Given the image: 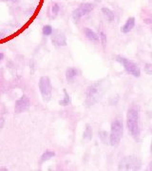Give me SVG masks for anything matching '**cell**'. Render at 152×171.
I'll list each match as a JSON object with an SVG mask.
<instances>
[{"mask_svg":"<svg viewBox=\"0 0 152 171\" xmlns=\"http://www.w3.org/2000/svg\"><path fill=\"white\" fill-rule=\"evenodd\" d=\"M126 126L134 139L140 137V107L138 105H131L126 112Z\"/></svg>","mask_w":152,"mask_h":171,"instance_id":"obj_1","label":"cell"},{"mask_svg":"<svg viewBox=\"0 0 152 171\" xmlns=\"http://www.w3.org/2000/svg\"><path fill=\"white\" fill-rule=\"evenodd\" d=\"M124 133V126L120 120H113L110 125L109 144L112 146H116L120 144Z\"/></svg>","mask_w":152,"mask_h":171,"instance_id":"obj_2","label":"cell"},{"mask_svg":"<svg viewBox=\"0 0 152 171\" xmlns=\"http://www.w3.org/2000/svg\"><path fill=\"white\" fill-rule=\"evenodd\" d=\"M115 61L120 63L128 74L134 76V77H137V78L141 76V69L138 67V65L136 63H134L132 60L127 59V58H126V57H124L122 55H117L115 57Z\"/></svg>","mask_w":152,"mask_h":171,"instance_id":"obj_3","label":"cell"},{"mask_svg":"<svg viewBox=\"0 0 152 171\" xmlns=\"http://www.w3.org/2000/svg\"><path fill=\"white\" fill-rule=\"evenodd\" d=\"M38 88H39V91L43 100L49 102L51 99L52 95V85L49 76H42V77H40L39 83H38Z\"/></svg>","mask_w":152,"mask_h":171,"instance_id":"obj_4","label":"cell"},{"mask_svg":"<svg viewBox=\"0 0 152 171\" xmlns=\"http://www.w3.org/2000/svg\"><path fill=\"white\" fill-rule=\"evenodd\" d=\"M100 96V85L99 83L90 85L86 91V104L92 106L99 100Z\"/></svg>","mask_w":152,"mask_h":171,"instance_id":"obj_5","label":"cell"},{"mask_svg":"<svg viewBox=\"0 0 152 171\" xmlns=\"http://www.w3.org/2000/svg\"><path fill=\"white\" fill-rule=\"evenodd\" d=\"M93 10H94V5L92 3H88V2L81 3L78 8H76L72 12V18H73V20L75 22H78L83 16L88 14Z\"/></svg>","mask_w":152,"mask_h":171,"instance_id":"obj_6","label":"cell"},{"mask_svg":"<svg viewBox=\"0 0 152 171\" xmlns=\"http://www.w3.org/2000/svg\"><path fill=\"white\" fill-rule=\"evenodd\" d=\"M31 107V100L27 95H23L18 100H16L14 105V111L16 113H23L27 111Z\"/></svg>","mask_w":152,"mask_h":171,"instance_id":"obj_7","label":"cell"},{"mask_svg":"<svg viewBox=\"0 0 152 171\" xmlns=\"http://www.w3.org/2000/svg\"><path fill=\"white\" fill-rule=\"evenodd\" d=\"M51 42L56 47H64L67 46V37L63 31L56 30L51 34Z\"/></svg>","mask_w":152,"mask_h":171,"instance_id":"obj_8","label":"cell"},{"mask_svg":"<svg viewBox=\"0 0 152 171\" xmlns=\"http://www.w3.org/2000/svg\"><path fill=\"white\" fill-rule=\"evenodd\" d=\"M83 32H84V35L86 36L87 39L93 43L94 45H98L100 44V37H99V34H97L96 32H95L93 30H91L90 28H84L83 29Z\"/></svg>","mask_w":152,"mask_h":171,"instance_id":"obj_9","label":"cell"},{"mask_svg":"<svg viewBox=\"0 0 152 171\" xmlns=\"http://www.w3.org/2000/svg\"><path fill=\"white\" fill-rule=\"evenodd\" d=\"M135 24H136V19H135V17H133V16L128 17L126 19V23L124 24V26L121 27V32L124 33V34H126V33L130 32L133 29H134Z\"/></svg>","mask_w":152,"mask_h":171,"instance_id":"obj_10","label":"cell"},{"mask_svg":"<svg viewBox=\"0 0 152 171\" xmlns=\"http://www.w3.org/2000/svg\"><path fill=\"white\" fill-rule=\"evenodd\" d=\"M79 74H80V71H79L78 69H76V68H69V69H67L66 73H65L66 79L69 83L74 81L76 78H77L79 76Z\"/></svg>","mask_w":152,"mask_h":171,"instance_id":"obj_11","label":"cell"},{"mask_svg":"<svg viewBox=\"0 0 152 171\" xmlns=\"http://www.w3.org/2000/svg\"><path fill=\"white\" fill-rule=\"evenodd\" d=\"M102 12H103V14L106 16V18L107 19L109 22H112L114 19H115V14H114V12L111 11L107 7H103L102 8Z\"/></svg>","mask_w":152,"mask_h":171,"instance_id":"obj_12","label":"cell"},{"mask_svg":"<svg viewBox=\"0 0 152 171\" xmlns=\"http://www.w3.org/2000/svg\"><path fill=\"white\" fill-rule=\"evenodd\" d=\"M54 156H55V152H54V151L50 150V149L46 150V151L44 152V153L42 154L41 158H40V164H43V163L49 161L50 159L53 158Z\"/></svg>","mask_w":152,"mask_h":171,"instance_id":"obj_13","label":"cell"},{"mask_svg":"<svg viewBox=\"0 0 152 171\" xmlns=\"http://www.w3.org/2000/svg\"><path fill=\"white\" fill-rule=\"evenodd\" d=\"M142 19H143V22L146 25H152V12H148L146 10H145V12L143 11L142 12Z\"/></svg>","mask_w":152,"mask_h":171,"instance_id":"obj_14","label":"cell"},{"mask_svg":"<svg viewBox=\"0 0 152 171\" xmlns=\"http://www.w3.org/2000/svg\"><path fill=\"white\" fill-rule=\"evenodd\" d=\"M92 135H93L92 127L89 125H87L86 128L84 130V133H83V138L85 140H91L92 139Z\"/></svg>","mask_w":152,"mask_h":171,"instance_id":"obj_15","label":"cell"},{"mask_svg":"<svg viewBox=\"0 0 152 171\" xmlns=\"http://www.w3.org/2000/svg\"><path fill=\"white\" fill-rule=\"evenodd\" d=\"M63 92H64V98L59 101V105L60 106H69L71 101L70 96H69V92L67 91V89H63Z\"/></svg>","mask_w":152,"mask_h":171,"instance_id":"obj_16","label":"cell"},{"mask_svg":"<svg viewBox=\"0 0 152 171\" xmlns=\"http://www.w3.org/2000/svg\"><path fill=\"white\" fill-rule=\"evenodd\" d=\"M99 37H100V43H101L103 49L106 50L107 44V34H106L103 31H101L100 33H99Z\"/></svg>","mask_w":152,"mask_h":171,"instance_id":"obj_17","label":"cell"},{"mask_svg":"<svg viewBox=\"0 0 152 171\" xmlns=\"http://www.w3.org/2000/svg\"><path fill=\"white\" fill-rule=\"evenodd\" d=\"M53 32V29L50 25H45L42 28V33L45 36H50Z\"/></svg>","mask_w":152,"mask_h":171,"instance_id":"obj_18","label":"cell"},{"mask_svg":"<svg viewBox=\"0 0 152 171\" xmlns=\"http://www.w3.org/2000/svg\"><path fill=\"white\" fill-rule=\"evenodd\" d=\"M99 138L102 141V143L107 144V138L109 139V134L106 130H102V131L99 132Z\"/></svg>","mask_w":152,"mask_h":171,"instance_id":"obj_19","label":"cell"},{"mask_svg":"<svg viewBox=\"0 0 152 171\" xmlns=\"http://www.w3.org/2000/svg\"><path fill=\"white\" fill-rule=\"evenodd\" d=\"M59 12H60V6L57 3H53L52 6H51V13H52L53 17L58 15Z\"/></svg>","mask_w":152,"mask_h":171,"instance_id":"obj_20","label":"cell"},{"mask_svg":"<svg viewBox=\"0 0 152 171\" xmlns=\"http://www.w3.org/2000/svg\"><path fill=\"white\" fill-rule=\"evenodd\" d=\"M144 69H145V72L147 75L152 76V63H145V67H144Z\"/></svg>","mask_w":152,"mask_h":171,"instance_id":"obj_21","label":"cell"},{"mask_svg":"<svg viewBox=\"0 0 152 171\" xmlns=\"http://www.w3.org/2000/svg\"><path fill=\"white\" fill-rule=\"evenodd\" d=\"M2 2H12V3H16L18 2V0H1Z\"/></svg>","mask_w":152,"mask_h":171,"instance_id":"obj_22","label":"cell"},{"mask_svg":"<svg viewBox=\"0 0 152 171\" xmlns=\"http://www.w3.org/2000/svg\"><path fill=\"white\" fill-rule=\"evenodd\" d=\"M4 58V53L3 52H1V51H0V61H1L2 59Z\"/></svg>","mask_w":152,"mask_h":171,"instance_id":"obj_23","label":"cell"},{"mask_svg":"<svg viewBox=\"0 0 152 171\" xmlns=\"http://www.w3.org/2000/svg\"><path fill=\"white\" fill-rule=\"evenodd\" d=\"M150 152H151V154H152V141H151V144H150Z\"/></svg>","mask_w":152,"mask_h":171,"instance_id":"obj_24","label":"cell"},{"mask_svg":"<svg viewBox=\"0 0 152 171\" xmlns=\"http://www.w3.org/2000/svg\"><path fill=\"white\" fill-rule=\"evenodd\" d=\"M149 170H152V163L150 164V166H149Z\"/></svg>","mask_w":152,"mask_h":171,"instance_id":"obj_25","label":"cell"},{"mask_svg":"<svg viewBox=\"0 0 152 171\" xmlns=\"http://www.w3.org/2000/svg\"><path fill=\"white\" fill-rule=\"evenodd\" d=\"M151 57H152V51H151Z\"/></svg>","mask_w":152,"mask_h":171,"instance_id":"obj_26","label":"cell"},{"mask_svg":"<svg viewBox=\"0 0 152 171\" xmlns=\"http://www.w3.org/2000/svg\"><path fill=\"white\" fill-rule=\"evenodd\" d=\"M151 132H152V129H151Z\"/></svg>","mask_w":152,"mask_h":171,"instance_id":"obj_27","label":"cell"}]
</instances>
